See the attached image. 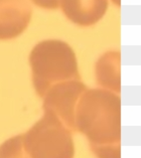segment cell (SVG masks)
<instances>
[{
  "mask_svg": "<svg viewBox=\"0 0 141 158\" xmlns=\"http://www.w3.org/2000/svg\"><path fill=\"white\" fill-rule=\"evenodd\" d=\"M0 158H26L22 152L19 138H14L0 148Z\"/></svg>",
  "mask_w": 141,
  "mask_h": 158,
  "instance_id": "8",
  "label": "cell"
},
{
  "mask_svg": "<svg viewBox=\"0 0 141 158\" xmlns=\"http://www.w3.org/2000/svg\"><path fill=\"white\" fill-rule=\"evenodd\" d=\"M108 6V0H60L64 14L80 26H91L100 21Z\"/></svg>",
  "mask_w": 141,
  "mask_h": 158,
  "instance_id": "6",
  "label": "cell"
},
{
  "mask_svg": "<svg viewBox=\"0 0 141 158\" xmlns=\"http://www.w3.org/2000/svg\"><path fill=\"white\" fill-rule=\"evenodd\" d=\"M80 130L97 143L119 139V98L105 90L86 91L77 113Z\"/></svg>",
  "mask_w": 141,
  "mask_h": 158,
  "instance_id": "2",
  "label": "cell"
},
{
  "mask_svg": "<svg viewBox=\"0 0 141 158\" xmlns=\"http://www.w3.org/2000/svg\"><path fill=\"white\" fill-rule=\"evenodd\" d=\"M31 15L27 0H0V40L19 36L27 28Z\"/></svg>",
  "mask_w": 141,
  "mask_h": 158,
  "instance_id": "4",
  "label": "cell"
},
{
  "mask_svg": "<svg viewBox=\"0 0 141 158\" xmlns=\"http://www.w3.org/2000/svg\"><path fill=\"white\" fill-rule=\"evenodd\" d=\"M121 53L110 51L100 56L96 64L95 73L100 86L110 91H120L121 86Z\"/></svg>",
  "mask_w": 141,
  "mask_h": 158,
  "instance_id": "7",
  "label": "cell"
},
{
  "mask_svg": "<svg viewBox=\"0 0 141 158\" xmlns=\"http://www.w3.org/2000/svg\"><path fill=\"white\" fill-rule=\"evenodd\" d=\"M29 64L34 87L41 96L52 85L80 79L76 53L63 40H48L39 42L30 52Z\"/></svg>",
  "mask_w": 141,
  "mask_h": 158,
  "instance_id": "1",
  "label": "cell"
},
{
  "mask_svg": "<svg viewBox=\"0 0 141 158\" xmlns=\"http://www.w3.org/2000/svg\"><path fill=\"white\" fill-rule=\"evenodd\" d=\"M111 1H112L116 6H120V5H121V0H111Z\"/></svg>",
  "mask_w": 141,
  "mask_h": 158,
  "instance_id": "10",
  "label": "cell"
},
{
  "mask_svg": "<svg viewBox=\"0 0 141 158\" xmlns=\"http://www.w3.org/2000/svg\"><path fill=\"white\" fill-rule=\"evenodd\" d=\"M36 6L44 9H56L60 7V0H31Z\"/></svg>",
  "mask_w": 141,
  "mask_h": 158,
  "instance_id": "9",
  "label": "cell"
},
{
  "mask_svg": "<svg viewBox=\"0 0 141 158\" xmlns=\"http://www.w3.org/2000/svg\"><path fill=\"white\" fill-rule=\"evenodd\" d=\"M85 90V85L80 79L55 84L44 94L47 95L45 106L48 111L58 112L68 123H73L75 103Z\"/></svg>",
  "mask_w": 141,
  "mask_h": 158,
  "instance_id": "5",
  "label": "cell"
},
{
  "mask_svg": "<svg viewBox=\"0 0 141 158\" xmlns=\"http://www.w3.org/2000/svg\"><path fill=\"white\" fill-rule=\"evenodd\" d=\"M24 144L32 158L73 157V142L70 133L49 111L27 133Z\"/></svg>",
  "mask_w": 141,
  "mask_h": 158,
  "instance_id": "3",
  "label": "cell"
}]
</instances>
